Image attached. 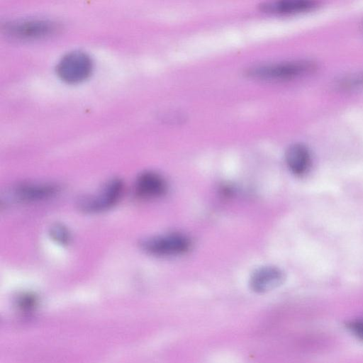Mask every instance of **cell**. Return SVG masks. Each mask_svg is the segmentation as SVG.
Returning a JSON list of instances; mask_svg holds the SVG:
<instances>
[{"instance_id":"6da1fadb","label":"cell","mask_w":363,"mask_h":363,"mask_svg":"<svg viewBox=\"0 0 363 363\" xmlns=\"http://www.w3.org/2000/svg\"><path fill=\"white\" fill-rule=\"evenodd\" d=\"M315 68V64L311 61H291L254 67L247 71V74L258 79L282 81L311 73Z\"/></svg>"},{"instance_id":"7a4b0ae2","label":"cell","mask_w":363,"mask_h":363,"mask_svg":"<svg viewBox=\"0 0 363 363\" xmlns=\"http://www.w3.org/2000/svg\"><path fill=\"white\" fill-rule=\"evenodd\" d=\"M191 247L189 238L179 233H171L144 239L141 247L156 256H177L186 252Z\"/></svg>"},{"instance_id":"3957f363","label":"cell","mask_w":363,"mask_h":363,"mask_svg":"<svg viewBox=\"0 0 363 363\" xmlns=\"http://www.w3.org/2000/svg\"><path fill=\"white\" fill-rule=\"evenodd\" d=\"M92 62L90 57L81 51L66 54L60 60L57 72L60 77L69 83L83 81L90 74Z\"/></svg>"},{"instance_id":"277c9868","label":"cell","mask_w":363,"mask_h":363,"mask_svg":"<svg viewBox=\"0 0 363 363\" xmlns=\"http://www.w3.org/2000/svg\"><path fill=\"white\" fill-rule=\"evenodd\" d=\"M123 184L119 179H112L103 186L95 196L82 199L80 208L85 212L97 213L104 211L114 206L120 199Z\"/></svg>"},{"instance_id":"5b68a950","label":"cell","mask_w":363,"mask_h":363,"mask_svg":"<svg viewBox=\"0 0 363 363\" xmlns=\"http://www.w3.org/2000/svg\"><path fill=\"white\" fill-rule=\"evenodd\" d=\"M167 189L165 179L160 174L146 171L141 173L135 184L136 194L142 199H154L164 195Z\"/></svg>"},{"instance_id":"8992f818","label":"cell","mask_w":363,"mask_h":363,"mask_svg":"<svg viewBox=\"0 0 363 363\" xmlns=\"http://www.w3.org/2000/svg\"><path fill=\"white\" fill-rule=\"evenodd\" d=\"M284 281V274L280 269L265 266L252 273L250 279V286L256 293H265L279 286Z\"/></svg>"},{"instance_id":"52a82bcc","label":"cell","mask_w":363,"mask_h":363,"mask_svg":"<svg viewBox=\"0 0 363 363\" xmlns=\"http://www.w3.org/2000/svg\"><path fill=\"white\" fill-rule=\"evenodd\" d=\"M8 30L11 35L17 38H39L52 33L56 30V26L45 20H27L13 23Z\"/></svg>"},{"instance_id":"ba28073f","label":"cell","mask_w":363,"mask_h":363,"mask_svg":"<svg viewBox=\"0 0 363 363\" xmlns=\"http://www.w3.org/2000/svg\"><path fill=\"white\" fill-rule=\"evenodd\" d=\"M57 186L50 184H22L12 190V197L21 202H33L50 198L57 191Z\"/></svg>"},{"instance_id":"9c48e42d","label":"cell","mask_w":363,"mask_h":363,"mask_svg":"<svg viewBox=\"0 0 363 363\" xmlns=\"http://www.w3.org/2000/svg\"><path fill=\"white\" fill-rule=\"evenodd\" d=\"M285 159L288 168L296 176L306 174L311 166L310 150L301 143L290 145L286 150Z\"/></svg>"},{"instance_id":"30bf717a","label":"cell","mask_w":363,"mask_h":363,"mask_svg":"<svg viewBox=\"0 0 363 363\" xmlns=\"http://www.w3.org/2000/svg\"><path fill=\"white\" fill-rule=\"evenodd\" d=\"M316 7V3L308 0H285L265 2L260 5L262 11L277 14H293L309 11Z\"/></svg>"},{"instance_id":"8fae6325","label":"cell","mask_w":363,"mask_h":363,"mask_svg":"<svg viewBox=\"0 0 363 363\" xmlns=\"http://www.w3.org/2000/svg\"><path fill=\"white\" fill-rule=\"evenodd\" d=\"M52 238L61 244L67 243L70 239L69 231L62 225H56L52 227L50 230Z\"/></svg>"},{"instance_id":"7c38bea8","label":"cell","mask_w":363,"mask_h":363,"mask_svg":"<svg viewBox=\"0 0 363 363\" xmlns=\"http://www.w3.org/2000/svg\"><path fill=\"white\" fill-rule=\"evenodd\" d=\"M347 328L357 337L363 340V318L351 320L348 323Z\"/></svg>"}]
</instances>
